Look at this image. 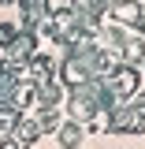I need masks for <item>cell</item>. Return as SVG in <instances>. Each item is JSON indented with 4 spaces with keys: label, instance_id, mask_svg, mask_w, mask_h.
I'll use <instances>...</instances> for the list:
<instances>
[{
    "label": "cell",
    "instance_id": "6da1fadb",
    "mask_svg": "<svg viewBox=\"0 0 145 149\" xmlns=\"http://www.w3.org/2000/svg\"><path fill=\"white\" fill-rule=\"evenodd\" d=\"M37 130H41L37 123H19V127H15V142H19V146H22V142H26V146H34Z\"/></svg>",
    "mask_w": 145,
    "mask_h": 149
},
{
    "label": "cell",
    "instance_id": "7a4b0ae2",
    "mask_svg": "<svg viewBox=\"0 0 145 149\" xmlns=\"http://www.w3.org/2000/svg\"><path fill=\"white\" fill-rule=\"evenodd\" d=\"M78 138H82V130L74 127V123H67V127L60 130V142H63L67 149H71V146H78Z\"/></svg>",
    "mask_w": 145,
    "mask_h": 149
},
{
    "label": "cell",
    "instance_id": "3957f363",
    "mask_svg": "<svg viewBox=\"0 0 145 149\" xmlns=\"http://www.w3.org/2000/svg\"><path fill=\"white\" fill-rule=\"evenodd\" d=\"M8 41H15V26H0V45H8Z\"/></svg>",
    "mask_w": 145,
    "mask_h": 149
},
{
    "label": "cell",
    "instance_id": "277c9868",
    "mask_svg": "<svg viewBox=\"0 0 145 149\" xmlns=\"http://www.w3.org/2000/svg\"><path fill=\"white\" fill-rule=\"evenodd\" d=\"M0 149H19V142L15 138H0Z\"/></svg>",
    "mask_w": 145,
    "mask_h": 149
}]
</instances>
